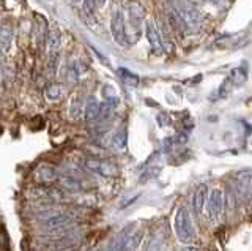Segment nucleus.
I'll list each match as a JSON object with an SVG mask.
<instances>
[{
    "label": "nucleus",
    "mask_w": 252,
    "mask_h": 251,
    "mask_svg": "<svg viewBox=\"0 0 252 251\" xmlns=\"http://www.w3.org/2000/svg\"><path fill=\"white\" fill-rule=\"evenodd\" d=\"M173 229L180 243L183 245H191L195 239L194 224L191 219V214L186 206H180L175 212V218H173Z\"/></svg>",
    "instance_id": "obj_1"
},
{
    "label": "nucleus",
    "mask_w": 252,
    "mask_h": 251,
    "mask_svg": "<svg viewBox=\"0 0 252 251\" xmlns=\"http://www.w3.org/2000/svg\"><path fill=\"white\" fill-rule=\"evenodd\" d=\"M110 34H112L115 43L126 46L129 41L128 32H126V24H125V16L122 10H115L110 18Z\"/></svg>",
    "instance_id": "obj_2"
},
{
    "label": "nucleus",
    "mask_w": 252,
    "mask_h": 251,
    "mask_svg": "<svg viewBox=\"0 0 252 251\" xmlns=\"http://www.w3.org/2000/svg\"><path fill=\"white\" fill-rule=\"evenodd\" d=\"M84 164H85L87 171H90L92 174H96L101 177H114L118 172L114 163H109V161L99 160V158H87Z\"/></svg>",
    "instance_id": "obj_3"
},
{
    "label": "nucleus",
    "mask_w": 252,
    "mask_h": 251,
    "mask_svg": "<svg viewBox=\"0 0 252 251\" xmlns=\"http://www.w3.org/2000/svg\"><path fill=\"white\" fill-rule=\"evenodd\" d=\"M225 207V198H224V193L222 190L219 188H215L210 196H208V201H207V210H208V215L211 219H218L220 215H222Z\"/></svg>",
    "instance_id": "obj_4"
},
{
    "label": "nucleus",
    "mask_w": 252,
    "mask_h": 251,
    "mask_svg": "<svg viewBox=\"0 0 252 251\" xmlns=\"http://www.w3.org/2000/svg\"><path fill=\"white\" fill-rule=\"evenodd\" d=\"M235 186H236V194L241 201L249 199L252 194V176L249 172H241L235 179Z\"/></svg>",
    "instance_id": "obj_5"
},
{
    "label": "nucleus",
    "mask_w": 252,
    "mask_h": 251,
    "mask_svg": "<svg viewBox=\"0 0 252 251\" xmlns=\"http://www.w3.org/2000/svg\"><path fill=\"white\" fill-rule=\"evenodd\" d=\"M145 36H147L150 46H152V49L156 54L164 52V44H162V38H161L159 30H158L153 22H150V21H147V24H145Z\"/></svg>",
    "instance_id": "obj_6"
},
{
    "label": "nucleus",
    "mask_w": 252,
    "mask_h": 251,
    "mask_svg": "<svg viewBox=\"0 0 252 251\" xmlns=\"http://www.w3.org/2000/svg\"><path fill=\"white\" fill-rule=\"evenodd\" d=\"M128 19L132 29L139 32V26L142 24V21L145 19V8L139 2H131L128 5Z\"/></svg>",
    "instance_id": "obj_7"
},
{
    "label": "nucleus",
    "mask_w": 252,
    "mask_h": 251,
    "mask_svg": "<svg viewBox=\"0 0 252 251\" xmlns=\"http://www.w3.org/2000/svg\"><path fill=\"white\" fill-rule=\"evenodd\" d=\"M33 177L41 183H51L59 179L57 172H55L51 164H39V166H36L33 171Z\"/></svg>",
    "instance_id": "obj_8"
},
{
    "label": "nucleus",
    "mask_w": 252,
    "mask_h": 251,
    "mask_svg": "<svg viewBox=\"0 0 252 251\" xmlns=\"http://www.w3.org/2000/svg\"><path fill=\"white\" fill-rule=\"evenodd\" d=\"M207 201H208V186L205 183H200L199 186L195 188L194 191V198H192V204H194V210L197 215H200L205 206H207Z\"/></svg>",
    "instance_id": "obj_9"
},
{
    "label": "nucleus",
    "mask_w": 252,
    "mask_h": 251,
    "mask_svg": "<svg viewBox=\"0 0 252 251\" xmlns=\"http://www.w3.org/2000/svg\"><path fill=\"white\" fill-rule=\"evenodd\" d=\"M13 40H14L13 29L10 26L0 27V54H2V56L10 54V51L13 48Z\"/></svg>",
    "instance_id": "obj_10"
},
{
    "label": "nucleus",
    "mask_w": 252,
    "mask_h": 251,
    "mask_svg": "<svg viewBox=\"0 0 252 251\" xmlns=\"http://www.w3.org/2000/svg\"><path fill=\"white\" fill-rule=\"evenodd\" d=\"M131 232H132L131 227H126L125 231L117 234V237L110 242V245L107 247L106 251H128V237Z\"/></svg>",
    "instance_id": "obj_11"
},
{
    "label": "nucleus",
    "mask_w": 252,
    "mask_h": 251,
    "mask_svg": "<svg viewBox=\"0 0 252 251\" xmlns=\"http://www.w3.org/2000/svg\"><path fill=\"white\" fill-rule=\"evenodd\" d=\"M59 185L63 188V190H66L69 193H79L82 191V183L81 180L74 176H69V174H65V176H60L57 179Z\"/></svg>",
    "instance_id": "obj_12"
},
{
    "label": "nucleus",
    "mask_w": 252,
    "mask_h": 251,
    "mask_svg": "<svg viewBox=\"0 0 252 251\" xmlns=\"http://www.w3.org/2000/svg\"><path fill=\"white\" fill-rule=\"evenodd\" d=\"M84 117L87 122H96L101 119V105L96 101V98H89L84 108Z\"/></svg>",
    "instance_id": "obj_13"
},
{
    "label": "nucleus",
    "mask_w": 252,
    "mask_h": 251,
    "mask_svg": "<svg viewBox=\"0 0 252 251\" xmlns=\"http://www.w3.org/2000/svg\"><path fill=\"white\" fill-rule=\"evenodd\" d=\"M60 46H62V35L57 29L54 30H49L47 32V36H46V48H47V52L51 54H55L60 51Z\"/></svg>",
    "instance_id": "obj_14"
},
{
    "label": "nucleus",
    "mask_w": 252,
    "mask_h": 251,
    "mask_svg": "<svg viewBox=\"0 0 252 251\" xmlns=\"http://www.w3.org/2000/svg\"><path fill=\"white\" fill-rule=\"evenodd\" d=\"M228 82L232 84V87H238V85H243L244 82H246L248 79V70L244 68V67H238V68H235L232 70V73L230 76L227 77Z\"/></svg>",
    "instance_id": "obj_15"
},
{
    "label": "nucleus",
    "mask_w": 252,
    "mask_h": 251,
    "mask_svg": "<svg viewBox=\"0 0 252 251\" xmlns=\"http://www.w3.org/2000/svg\"><path fill=\"white\" fill-rule=\"evenodd\" d=\"M63 93H65V90H63L62 84H49L44 89V98L52 103V101H59L63 97Z\"/></svg>",
    "instance_id": "obj_16"
},
{
    "label": "nucleus",
    "mask_w": 252,
    "mask_h": 251,
    "mask_svg": "<svg viewBox=\"0 0 252 251\" xmlns=\"http://www.w3.org/2000/svg\"><path fill=\"white\" fill-rule=\"evenodd\" d=\"M84 108H85V106H84V103H82V98L79 97V95H76L73 100L69 101L68 112H69L71 117H73V119H77V117L84 112Z\"/></svg>",
    "instance_id": "obj_17"
},
{
    "label": "nucleus",
    "mask_w": 252,
    "mask_h": 251,
    "mask_svg": "<svg viewBox=\"0 0 252 251\" xmlns=\"http://www.w3.org/2000/svg\"><path fill=\"white\" fill-rule=\"evenodd\" d=\"M112 145L117 150H123L126 147V130H118L112 138Z\"/></svg>",
    "instance_id": "obj_18"
},
{
    "label": "nucleus",
    "mask_w": 252,
    "mask_h": 251,
    "mask_svg": "<svg viewBox=\"0 0 252 251\" xmlns=\"http://www.w3.org/2000/svg\"><path fill=\"white\" fill-rule=\"evenodd\" d=\"M118 73H120V77L123 79V82H126L128 85H137L139 84V77L136 74H132L131 72H128V70H125V68H120L118 70Z\"/></svg>",
    "instance_id": "obj_19"
},
{
    "label": "nucleus",
    "mask_w": 252,
    "mask_h": 251,
    "mask_svg": "<svg viewBox=\"0 0 252 251\" xmlns=\"http://www.w3.org/2000/svg\"><path fill=\"white\" fill-rule=\"evenodd\" d=\"M161 237L158 234H153L152 237L148 239V243H147V250L145 251H161Z\"/></svg>",
    "instance_id": "obj_20"
},
{
    "label": "nucleus",
    "mask_w": 252,
    "mask_h": 251,
    "mask_svg": "<svg viewBox=\"0 0 252 251\" xmlns=\"http://www.w3.org/2000/svg\"><path fill=\"white\" fill-rule=\"evenodd\" d=\"M82 6L87 13H93L94 10V0H82Z\"/></svg>",
    "instance_id": "obj_21"
},
{
    "label": "nucleus",
    "mask_w": 252,
    "mask_h": 251,
    "mask_svg": "<svg viewBox=\"0 0 252 251\" xmlns=\"http://www.w3.org/2000/svg\"><path fill=\"white\" fill-rule=\"evenodd\" d=\"M181 251H200V250L194 245H185L183 248H181Z\"/></svg>",
    "instance_id": "obj_22"
},
{
    "label": "nucleus",
    "mask_w": 252,
    "mask_h": 251,
    "mask_svg": "<svg viewBox=\"0 0 252 251\" xmlns=\"http://www.w3.org/2000/svg\"><path fill=\"white\" fill-rule=\"evenodd\" d=\"M106 2L107 0H94V6H96V8H101V6L106 5Z\"/></svg>",
    "instance_id": "obj_23"
},
{
    "label": "nucleus",
    "mask_w": 252,
    "mask_h": 251,
    "mask_svg": "<svg viewBox=\"0 0 252 251\" xmlns=\"http://www.w3.org/2000/svg\"><path fill=\"white\" fill-rule=\"evenodd\" d=\"M2 247H3V234L0 232V248H2Z\"/></svg>",
    "instance_id": "obj_24"
},
{
    "label": "nucleus",
    "mask_w": 252,
    "mask_h": 251,
    "mask_svg": "<svg viewBox=\"0 0 252 251\" xmlns=\"http://www.w3.org/2000/svg\"><path fill=\"white\" fill-rule=\"evenodd\" d=\"M0 81H2V74H0Z\"/></svg>",
    "instance_id": "obj_25"
},
{
    "label": "nucleus",
    "mask_w": 252,
    "mask_h": 251,
    "mask_svg": "<svg viewBox=\"0 0 252 251\" xmlns=\"http://www.w3.org/2000/svg\"><path fill=\"white\" fill-rule=\"evenodd\" d=\"M71 251H77V250H71Z\"/></svg>",
    "instance_id": "obj_26"
}]
</instances>
